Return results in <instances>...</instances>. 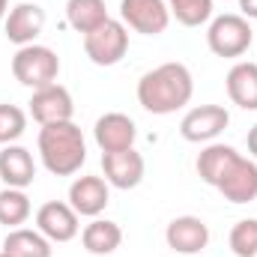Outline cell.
<instances>
[{"instance_id":"24","label":"cell","mask_w":257,"mask_h":257,"mask_svg":"<svg viewBox=\"0 0 257 257\" xmlns=\"http://www.w3.org/2000/svg\"><path fill=\"white\" fill-rule=\"evenodd\" d=\"M227 245L236 257H257V218H239L230 227Z\"/></svg>"},{"instance_id":"30","label":"cell","mask_w":257,"mask_h":257,"mask_svg":"<svg viewBox=\"0 0 257 257\" xmlns=\"http://www.w3.org/2000/svg\"><path fill=\"white\" fill-rule=\"evenodd\" d=\"M0 242H3V239H0Z\"/></svg>"},{"instance_id":"23","label":"cell","mask_w":257,"mask_h":257,"mask_svg":"<svg viewBox=\"0 0 257 257\" xmlns=\"http://www.w3.org/2000/svg\"><path fill=\"white\" fill-rule=\"evenodd\" d=\"M171 9V18H177L183 27H200L212 21V0H165Z\"/></svg>"},{"instance_id":"28","label":"cell","mask_w":257,"mask_h":257,"mask_svg":"<svg viewBox=\"0 0 257 257\" xmlns=\"http://www.w3.org/2000/svg\"><path fill=\"white\" fill-rule=\"evenodd\" d=\"M6 15H9V0H0V27L6 21Z\"/></svg>"},{"instance_id":"20","label":"cell","mask_w":257,"mask_h":257,"mask_svg":"<svg viewBox=\"0 0 257 257\" xmlns=\"http://www.w3.org/2000/svg\"><path fill=\"white\" fill-rule=\"evenodd\" d=\"M108 18L111 15H108L105 0H66V24L81 36L102 27Z\"/></svg>"},{"instance_id":"26","label":"cell","mask_w":257,"mask_h":257,"mask_svg":"<svg viewBox=\"0 0 257 257\" xmlns=\"http://www.w3.org/2000/svg\"><path fill=\"white\" fill-rule=\"evenodd\" d=\"M239 9H242L239 12L242 18H254L257 21V0H239Z\"/></svg>"},{"instance_id":"1","label":"cell","mask_w":257,"mask_h":257,"mask_svg":"<svg viewBox=\"0 0 257 257\" xmlns=\"http://www.w3.org/2000/svg\"><path fill=\"white\" fill-rule=\"evenodd\" d=\"M194 96V78L186 63H162L141 75L138 81V102L144 111L156 117H168L183 111Z\"/></svg>"},{"instance_id":"3","label":"cell","mask_w":257,"mask_h":257,"mask_svg":"<svg viewBox=\"0 0 257 257\" xmlns=\"http://www.w3.org/2000/svg\"><path fill=\"white\" fill-rule=\"evenodd\" d=\"M12 75L27 90L51 87V84H57V75H60V57H57L54 48L39 45V42L24 45L12 57Z\"/></svg>"},{"instance_id":"11","label":"cell","mask_w":257,"mask_h":257,"mask_svg":"<svg viewBox=\"0 0 257 257\" xmlns=\"http://www.w3.org/2000/svg\"><path fill=\"white\" fill-rule=\"evenodd\" d=\"M102 171H105V183L111 189L128 192V189H138L144 183L147 162L135 147H128L120 153H102Z\"/></svg>"},{"instance_id":"14","label":"cell","mask_w":257,"mask_h":257,"mask_svg":"<svg viewBox=\"0 0 257 257\" xmlns=\"http://www.w3.org/2000/svg\"><path fill=\"white\" fill-rule=\"evenodd\" d=\"M45 30V9L39 3H15L3 21V33L12 45L24 48V45H33L39 39V33Z\"/></svg>"},{"instance_id":"21","label":"cell","mask_w":257,"mask_h":257,"mask_svg":"<svg viewBox=\"0 0 257 257\" xmlns=\"http://www.w3.org/2000/svg\"><path fill=\"white\" fill-rule=\"evenodd\" d=\"M233 156H236V147H230V144H218V141L206 144V147L197 153V162H194L197 177H200L206 186L215 189V183L221 180V174H224V168L233 162Z\"/></svg>"},{"instance_id":"16","label":"cell","mask_w":257,"mask_h":257,"mask_svg":"<svg viewBox=\"0 0 257 257\" xmlns=\"http://www.w3.org/2000/svg\"><path fill=\"white\" fill-rule=\"evenodd\" d=\"M36 180L33 153L21 144H6L0 150V183L6 189H27Z\"/></svg>"},{"instance_id":"25","label":"cell","mask_w":257,"mask_h":257,"mask_svg":"<svg viewBox=\"0 0 257 257\" xmlns=\"http://www.w3.org/2000/svg\"><path fill=\"white\" fill-rule=\"evenodd\" d=\"M27 128V111L18 105H0V147L15 144Z\"/></svg>"},{"instance_id":"19","label":"cell","mask_w":257,"mask_h":257,"mask_svg":"<svg viewBox=\"0 0 257 257\" xmlns=\"http://www.w3.org/2000/svg\"><path fill=\"white\" fill-rule=\"evenodd\" d=\"M51 245L54 242L42 236L36 227H12L0 242V248L9 257H51L54 254Z\"/></svg>"},{"instance_id":"29","label":"cell","mask_w":257,"mask_h":257,"mask_svg":"<svg viewBox=\"0 0 257 257\" xmlns=\"http://www.w3.org/2000/svg\"><path fill=\"white\" fill-rule=\"evenodd\" d=\"M0 257H9V254H6V251H3V248H0Z\"/></svg>"},{"instance_id":"5","label":"cell","mask_w":257,"mask_h":257,"mask_svg":"<svg viewBox=\"0 0 257 257\" xmlns=\"http://www.w3.org/2000/svg\"><path fill=\"white\" fill-rule=\"evenodd\" d=\"M128 51V27L120 18H108L102 27L84 36V54L96 66H117Z\"/></svg>"},{"instance_id":"2","label":"cell","mask_w":257,"mask_h":257,"mask_svg":"<svg viewBox=\"0 0 257 257\" xmlns=\"http://www.w3.org/2000/svg\"><path fill=\"white\" fill-rule=\"evenodd\" d=\"M39 159L48 174L54 177H72L84 168L87 162V141L84 132L72 120L66 123H51L39 128Z\"/></svg>"},{"instance_id":"22","label":"cell","mask_w":257,"mask_h":257,"mask_svg":"<svg viewBox=\"0 0 257 257\" xmlns=\"http://www.w3.org/2000/svg\"><path fill=\"white\" fill-rule=\"evenodd\" d=\"M30 212L33 206L24 189H0V224H6L9 230L21 227L30 218Z\"/></svg>"},{"instance_id":"18","label":"cell","mask_w":257,"mask_h":257,"mask_svg":"<svg viewBox=\"0 0 257 257\" xmlns=\"http://www.w3.org/2000/svg\"><path fill=\"white\" fill-rule=\"evenodd\" d=\"M81 245H84V251H90L96 257L114 254L123 245V227L111 218H93L81 230Z\"/></svg>"},{"instance_id":"4","label":"cell","mask_w":257,"mask_h":257,"mask_svg":"<svg viewBox=\"0 0 257 257\" xmlns=\"http://www.w3.org/2000/svg\"><path fill=\"white\" fill-rule=\"evenodd\" d=\"M251 42H254V30H251L248 18H242L236 12L215 15L206 27V45L215 57L236 60L251 48Z\"/></svg>"},{"instance_id":"12","label":"cell","mask_w":257,"mask_h":257,"mask_svg":"<svg viewBox=\"0 0 257 257\" xmlns=\"http://www.w3.org/2000/svg\"><path fill=\"white\" fill-rule=\"evenodd\" d=\"M165 242L177 254L197 257L209 245V224L197 215H177L165 227Z\"/></svg>"},{"instance_id":"7","label":"cell","mask_w":257,"mask_h":257,"mask_svg":"<svg viewBox=\"0 0 257 257\" xmlns=\"http://www.w3.org/2000/svg\"><path fill=\"white\" fill-rule=\"evenodd\" d=\"M120 21L141 36H162L171 24L165 0H120Z\"/></svg>"},{"instance_id":"6","label":"cell","mask_w":257,"mask_h":257,"mask_svg":"<svg viewBox=\"0 0 257 257\" xmlns=\"http://www.w3.org/2000/svg\"><path fill=\"white\" fill-rule=\"evenodd\" d=\"M215 192L221 194L224 200L236 203V206L257 200V162L254 159H245L242 153H236L233 162L224 168L221 180L215 183Z\"/></svg>"},{"instance_id":"10","label":"cell","mask_w":257,"mask_h":257,"mask_svg":"<svg viewBox=\"0 0 257 257\" xmlns=\"http://www.w3.org/2000/svg\"><path fill=\"white\" fill-rule=\"evenodd\" d=\"M36 230L51 242H72L81 233V215L69 200H48L36 209Z\"/></svg>"},{"instance_id":"27","label":"cell","mask_w":257,"mask_h":257,"mask_svg":"<svg viewBox=\"0 0 257 257\" xmlns=\"http://www.w3.org/2000/svg\"><path fill=\"white\" fill-rule=\"evenodd\" d=\"M245 144H248V153H251V159L257 162V123L248 128V138H245Z\"/></svg>"},{"instance_id":"13","label":"cell","mask_w":257,"mask_h":257,"mask_svg":"<svg viewBox=\"0 0 257 257\" xmlns=\"http://www.w3.org/2000/svg\"><path fill=\"white\" fill-rule=\"evenodd\" d=\"M108 203H111V186L105 183V177L84 174V177H75L72 180V186H69V206L78 215L99 218Z\"/></svg>"},{"instance_id":"17","label":"cell","mask_w":257,"mask_h":257,"mask_svg":"<svg viewBox=\"0 0 257 257\" xmlns=\"http://www.w3.org/2000/svg\"><path fill=\"white\" fill-rule=\"evenodd\" d=\"M224 87H227V96L236 108L257 111V63H251V60L233 63L224 78Z\"/></svg>"},{"instance_id":"9","label":"cell","mask_w":257,"mask_h":257,"mask_svg":"<svg viewBox=\"0 0 257 257\" xmlns=\"http://www.w3.org/2000/svg\"><path fill=\"white\" fill-rule=\"evenodd\" d=\"M72 114H75V102H72V93L63 84L33 90V96L27 102V117H33L39 126L66 123V120H72Z\"/></svg>"},{"instance_id":"8","label":"cell","mask_w":257,"mask_h":257,"mask_svg":"<svg viewBox=\"0 0 257 257\" xmlns=\"http://www.w3.org/2000/svg\"><path fill=\"white\" fill-rule=\"evenodd\" d=\"M227 126H230L227 108H221V105H197V108L183 114L180 135L189 144H212Z\"/></svg>"},{"instance_id":"15","label":"cell","mask_w":257,"mask_h":257,"mask_svg":"<svg viewBox=\"0 0 257 257\" xmlns=\"http://www.w3.org/2000/svg\"><path fill=\"white\" fill-rule=\"evenodd\" d=\"M93 138L99 144L102 153H120V150H128L135 147V138H138V126L128 114H120V111H108L96 120L93 126Z\"/></svg>"}]
</instances>
